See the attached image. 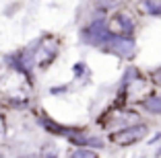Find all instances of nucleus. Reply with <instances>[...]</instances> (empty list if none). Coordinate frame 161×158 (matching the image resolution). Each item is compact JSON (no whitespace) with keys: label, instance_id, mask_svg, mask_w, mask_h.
<instances>
[{"label":"nucleus","instance_id":"39448f33","mask_svg":"<svg viewBox=\"0 0 161 158\" xmlns=\"http://www.w3.org/2000/svg\"><path fill=\"white\" fill-rule=\"evenodd\" d=\"M145 109L155 115H161V97L159 94H151L149 99H145Z\"/></svg>","mask_w":161,"mask_h":158},{"label":"nucleus","instance_id":"423d86ee","mask_svg":"<svg viewBox=\"0 0 161 158\" xmlns=\"http://www.w3.org/2000/svg\"><path fill=\"white\" fill-rule=\"evenodd\" d=\"M72 156L75 158H95L97 156V152H93V150H85V148H79L72 152Z\"/></svg>","mask_w":161,"mask_h":158},{"label":"nucleus","instance_id":"20e7f679","mask_svg":"<svg viewBox=\"0 0 161 158\" xmlns=\"http://www.w3.org/2000/svg\"><path fill=\"white\" fill-rule=\"evenodd\" d=\"M141 10L147 14H153V17H157V14H161V0H142L141 4Z\"/></svg>","mask_w":161,"mask_h":158},{"label":"nucleus","instance_id":"0eeeda50","mask_svg":"<svg viewBox=\"0 0 161 158\" xmlns=\"http://www.w3.org/2000/svg\"><path fill=\"white\" fill-rule=\"evenodd\" d=\"M153 78H155V82H157V84H161V68L157 70L155 74H153Z\"/></svg>","mask_w":161,"mask_h":158},{"label":"nucleus","instance_id":"7ed1b4c3","mask_svg":"<svg viewBox=\"0 0 161 158\" xmlns=\"http://www.w3.org/2000/svg\"><path fill=\"white\" fill-rule=\"evenodd\" d=\"M109 31H116V35H130L132 33V21H130V17L128 14H124V13H120V14H116L114 17V21H112V25H109Z\"/></svg>","mask_w":161,"mask_h":158},{"label":"nucleus","instance_id":"f257e3e1","mask_svg":"<svg viewBox=\"0 0 161 158\" xmlns=\"http://www.w3.org/2000/svg\"><path fill=\"white\" fill-rule=\"evenodd\" d=\"M145 135H147V125L138 123V125H128L120 131H114V134L109 135V140L118 146H130V144L141 142Z\"/></svg>","mask_w":161,"mask_h":158},{"label":"nucleus","instance_id":"f03ea898","mask_svg":"<svg viewBox=\"0 0 161 158\" xmlns=\"http://www.w3.org/2000/svg\"><path fill=\"white\" fill-rule=\"evenodd\" d=\"M105 45H109V49L112 51H116L118 56H130L134 51V43H132V39H128V37H124V35H109V39L105 41Z\"/></svg>","mask_w":161,"mask_h":158}]
</instances>
